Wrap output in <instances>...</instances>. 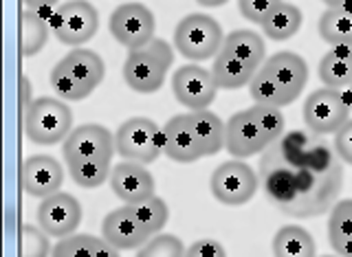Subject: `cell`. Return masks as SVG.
I'll use <instances>...</instances> for the list:
<instances>
[{"instance_id":"cell-39","label":"cell","mask_w":352,"mask_h":257,"mask_svg":"<svg viewBox=\"0 0 352 257\" xmlns=\"http://www.w3.org/2000/svg\"><path fill=\"white\" fill-rule=\"evenodd\" d=\"M51 257H73V255L69 253V249H66L64 244H62V240H60V242L53 247V251H51Z\"/></svg>"},{"instance_id":"cell-26","label":"cell","mask_w":352,"mask_h":257,"mask_svg":"<svg viewBox=\"0 0 352 257\" xmlns=\"http://www.w3.org/2000/svg\"><path fill=\"white\" fill-rule=\"evenodd\" d=\"M302 22H304V16L300 7H295L291 3H282L260 27L269 40L284 42V40H291L295 33L302 29Z\"/></svg>"},{"instance_id":"cell-18","label":"cell","mask_w":352,"mask_h":257,"mask_svg":"<svg viewBox=\"0 0 352 257\" xmlns=\"http://www.w3.org/2000/svg\"><path fill=\"white\" fill-rule=\"evenodd\" d=\"M110 187L119 200H124V205H132L154 196V176L146 170V165L121 161L110 172Z\"/></svg>"},{"instance_id":"cell-14","label":"cell","mask_w":352,"mask_h":257,"mask_svg":"<svg viewBox=\"0 0 352 257\" xmlns=\"http://www.w3.org/2000/svg\"><path fill=\"white\" fill-rule=\"evenodd\" d=\"M218 91L220 88L212 71H207L198 64H185L181 69H176V73L172 75V93L176 102L190 108V113H194V110H207L214 104Z\"/></svg>"},{"instance_id":"cell-25","label":"cell","mask_w":352,"mask_h":257,"mask_svg":"<svg viewBox=\"0 0 352 257\" xmlns=\"http://www.w3.org/2000/svg\"><path fill=\"white\" fill-rule=\"evenodd\" d=\"M256 73H258L256 69L229 58L225 53H218L212 64V75L218 88H223V91H238V88L249 86Z\"/></svg>"},{"instance_id":"cell-30","label":"cell","mask_w":352,"mask_h":257,"mask_svg":"<svg viewBox=\"0 0 352 257\" xmlns=\"http://www.w3.org/2000/svg\"><path fill=\"white\" fill-rule=\"evenodd\" d=\"M71 178L82 189H97L110 181V161H77L69 165Z\"/></svg>"},{"instance_id":"cell-6","label":"cell","mask_w":352,"mask_h":257,"mask_svg":"<svg viewBox=\"0 0 352 257\" xmlns=\"http://www.w3.org/2000/svg\"><path fill=\"white\" fill-rule=\"evenodd\" d=\"M223 27L209 14L185 16L174 29V47L183 58L203 62L212 60L223 49Z\"/></svg>"},{"instance_id":"cell-12","label":"cell","mask_w":352,"mask_h":257,"mask_svg":"<svg viewBox=\"0 0 352 257\" xmlns=\"http://www.w3.org/2000/svg\"><path fill=\"white\" fill-rule=\"evenodd\" d=\"M108 29L121 47H126L128 51H137L148 47L154 40L157 18H154V14L146 5L124 3L113 11Z\"/></svg>"},{"instance_id":"cell-16","label":"cell","mask_w":352,"mask_h":257,"mask_svg":"<svg viewBox=\"0 0 352 257\" xmlns=\"http://www.w3.org/2000/svg\"><path fill=\"white\" fill-rule=\"evenodd\" d=\"M64 183L62 165L49 154H36L22 163V189L31 196L44 200L60 192Z\"/></svg>"},{"instance_id":"cell-24","label":"cell","mask_w":352,"mask_h":257,"mask_svg":"<svg viewBox=\"0 0 352 257\" xmlns=\"http://www.w3.org/2000/svg\"><path fill=\"white\" fill-rule=\"evenodd\" d=\"M273 257H317L315 238L300 225H286L273 236Z\"/></svg>"},{"instance_id":"cell-27","label":"cell","mask_w":352,"mask_h":257,"mask_svg":"<svg viewBox=\"0 0 352 257\" xmlns=\"http://www.w3.org/2000/svg\"><path fill=\"white\" fill-rule=\"evenodd\" d=\"M319 36L330 47H352V14L344 9H326L319 18Z\"/></svg>"},{"instance_id":"cell-36","label":"cell","mask_w":352,"mask_h":257,"mask_svg":"<svg viewBox=\"0 0 352 257\" xmlns=\"http://www.w3.org/2000/svg\"><path fill=\"white\" fill-rule=\"evenodd\" d=\"M93 257H121V253H119L117 247H113V244L106 242L104 238H97V236H95Z\"/></svg>"},{"instance_id":"cell-38","label":"cell","mask_w":352,"mask_h":257,"mask_svg":"<svg viewBox=\"0 0 352 257\" xmlns=\"http://www.w3.org/2000/svg\"><path fill=\"white\" fill-rule=\"evenodd\" d=\"M60 0H25V5L31 11H49L53 7H58Z\"/></svg>"},{"instance_id":"cell-33","label":"cell","mask_w":352,"mask_h":257,"mask_svg":"<svg viewBox=\"0 0 352 257\" xmlns=\"http://www.w3.org/2000/svg\"><path fill=\"white\" fill-rule=\"evenodd\" d=\"M282 3L284 0H238V9L242 18L256 22V25H262Z\"/></svg>"},{"instance_id":"cell-32","label":"cell","mask_w":352,"mask_h":257,"mask_svg":"<svg viewBox=\"0 0 352 257\" xmlns=\"http://www.w3.org/2000/svg\"><path fill=\"white\" fill-rule=\"evenodd\" d=\"M185 247L176 236H154L139 249L137 257H185Z\"/></svg>"},{"instance_id":"cell-35","label":"cell","mask_w":352,"mask_h":257,"mask_svg":"<svg viewBox=\"0 0 352 257\" xmlns=\"http://www.w3.org/2000/svg\"><path fill=\"white\" fill-rule=\"evenodd\" d=\"M333 148H335V152L341 161H344L346 165H352V117L335 132Z\"/></svg>"},{"instance_id":"cell-42","label":"cell","mask_w":352,"mask_h":257,"mask_svg":"<svg viewBox=\"0 0 352 257\" xmlns=\"http://www.w3.org/2000/svg\"><path fill=\"white\" fill-rule=\"evenodd\" d=\"M346 93V99H348V102H350V106H352V86L348 88V91H344Z\"/></svg>"},{"instance_id":"cell-41","label":"cell","mask_w":352,"mask_h":257,"mask_svg":"<svg viewBox=\"0 0 352 257\" xmlns=\"http://www.w3.org/2000/svg\"><path fill=\"white\" fill-rule=\"evenodd\" d=\"M322 3H324L328 9H335V7H339V5H344L346 0H322Z\"/></svg>"},{"instance_id":"cell-22","label":"cell","mask_w":352,"mask_h":257,"mask_svg":"<svg viewBox=\"0 0 352 257\" xmlns=\"http://www.w3.org/2000/svg\"><path fill=\"white\" fill-rule=\"evenodd\" d=\"M328 244L337 257H352V198L337 200L330 209Z\"/></svg>"},{"instance_id":"cell-21","label":"cell","mask_w":352,"mask_h":257,"mask_svg":"<svg viewBox=\"0 0 352 257\" xmlns=\"http://www.w3.org/2000/svg\"><path fill=\"white\" fill-rule=\"evenodd\" d=\"M190 115V124L196 134V141L201 145L203 156H216L225 150V124L212 110H194Z\"/></svg>"},{"instance_id":"cell-13","label":"cell","mask_w":352,"mask_h":257,"mask_svg":"<svg viewBox=\"0 0 352 257\" xmlns=\"http://www.w3.org/2000/svg\"><path fill=\"white\" fill-rule=\"evenodd\" d=\"M115 137L99 124H84L62 141V156L66 165L77 161H113Z\"/></svg>"},{"instance_id":"cell-2","label":"cell","mask_w":352,"mask_h":257,"mask_svg":"<svg viewBox=\"0 0 352 257\" xmlns=\"http://www.w3.org/2000/svg\"><path fill=\"white\" fill-rule=\"evenodd\" d=\"M308 84V64L293 51H278L264 60L249 84V95L256 104L284 108L304 93Z\"/></svg>"},{"instance_id":"cell-20","label":"cell","mask_w":352,"mask_h":257,"mask_svg":"<svg viewBox=\"0 0 352 257\" xmlns=\"http://www.w3.org/2000/svg\"><path fill=\"white\" fill-rule=\"evenodd\" d=\"M220 53H225V55H229V58L247 64L256 71L264 64V60H267V47H264L262 36H258V33L251 31V29L231 31L225 38Z\"/></svg>"},{"instance_id":"cell-8","label":"cell","mask_w":352,"mask_h":257,"mask_svg":"<svg viewBox=\"0 0 352 257\" xmlns=\"http://www.w3.org/2000/svg\"><path fill=\"white\" fill-rule=\"evenodd\" d=\"M352 106L339 88H317L306 97L302 117L306 128L315 134H335L350 119Z\"/></svg>"},{"instance_id":"cell-11","label":"cell","mask_w":352,"mask_h":257,"mask_svg":"<svg viewBox=\"0 0 352 257\" xmlns=\"http://www.w3.org/2000/svg\"><path fill=\"white\" fill-rule=\"evenodd\" d=\"M260 185V176L251 170V165L242 161H227L218 165L212 178H209V189L212 196L220 205L240 207L247 205L256 196Z\"/></svg>"},{"instance_id":"cell-17","label":"cell","mask_w":352,"mask_h":257,"mask_svg":"<svg viewBox=\"0 0 352 257\" xmlns=\"http://www.w3.org/2000/svg\"><path fill=\"white\" fill-rule=\"evenodd\" d=\"M102 238L110 242L119 251H139L143 244L150 242V233L141 227L128 205L119 207L104 218L102 222Z\"/></svg>"},{"instance_id":"cell-23","label":"cell","mask_w":352,"mask_h":257,"mask_svg":"<svg viewBox=\"0 0 352 257\" xmlns=\"http://www.w3.org/2000/svg\"><path fill=\"white\" fill-rule=\"evenodd\" d=\"M319 80L328 88H350L352 86V47H330V51L319 60Z\"/></svg>"},{"instance_id":"cell-19","label":"cell","mask_w":352,"mask_h":257,"mask_svg":"<svg viewBox=\"0 0 352 257\" xmlns=\"http://www.w3.org/2000/svg\"><path fill=\"white\" fill-rule=\"evenodd\" d=\"M163 154L176 163H194L203 159V150L196 141L190 115H174L163 126Z\"/></svg>"},{"instance_id":"cell-9","label":"cell","mask_w":352,"mask_h":257,"mask_svg":"<svg viewBox=\"0 0 352 257\" xmlns=\"http://www.w3.org/2000/svg\"><path fill=\"white\" fill-rule=\"evenodd\" d=\"M49 25L60 44L80 49V44L93 40L97 33L99 14L88 0H69V3L55 7Z\"/></svg>"},{"instance_id":"cell-15","label":"cell","mask_w":352,"mask_h":257,"mask_svg":"<svg viewBox=\"0 0 352 257\" xmlns=\"http://www.w3.org/2000/svg\"><path fill=\"white\" fill-rule=\"evenodd\" d=\"M82 222V205L71 194L58 192L44 198L38 207V225L53 238H69Z\"/></svg>"},{"instance_id":"cell-43","label":"cell","mask_w":352,"mask_h":257,"mask_svg":"<svg viewBox=\"0 0 352 257\" xmlns=\"http://www.w3.org/2000/svg\"><path fill=\"white\" fill-rule=\"evenodd\" d=\"M322 257H337V255H322Z\"/></svg>"},{"instance_id":"cell-5","label":"cell","mask_w":352,"mask_h":257,"mask_svg":"<svg viewBox=\"0 0 352 257\" xmlns=\"http://www.w3.org/2000/svg\"><path fill=\"white\" fill-rule=\"evenodd\" d=\"M73 132V113L66 102L38 97L25 110V134L36 145H55Z\"/></svg>"},{"instance_id":"cell-40","label":"cell","mask_w":352,"mask_h":257,"mask_svg":"<svg viewBox=\"0 0 352 257\" xmlns=\"http://www.w3.org/2000/svg\"><path fill=\"white\" fill-rule=\"evenodd\" d=\"M196 3L201 7H223L229 3V0H196Z\"/></svg>"},{"instance_id":"cell-4","label":"cell","mask_w":352,"mask_h":257,"mask_svg":"<svg viewBox=\"0 0 352 257\" xmlns=\"http://www.w3.org/2000/svg\"><path fill=\"white\" fill-rule=\"evenodd\" d=\"M174 64V49L163 38H154L148 47L128 51L124 62V82L130 91L139 95H152L163 86L168 71Z\"/></svg>"},{"instance_id":"cell-7","label":"cell","mask_w":352,"mask_h":257,"mask_svg":"<svg viewBox=\"0 0 352 257\" xmlns=\"http://www.w3.org/2000/svg\"><path fill=\"white\" fill-rule=\"evenodd\" d=\"M115 150L121 161L150 165L163 154V128L148 117H132L117 128Z\"/></svg>"},{"instance_id":"cell-29","label":"cell","mask_w":352,"mask_h":257,"mask_svg":"<svg viewBox=\"0 0 352 257\" xmlns=\"http://www.w3.org/2000/svg\"><path fill=\"white\" fill-rule=\"evenodd\" d=\"M128 207L132 209V214H135V218L141 222V227L146 229L150 236H157V233L163 231V227L168 225L170 209L165 205V200L157 194L146 200H139V203H132Z\"/></svg>"},{"instance_id":"cell-34","label":"cell","mask_w":352,"mask_h":257,"mask_svg":"<svg viewBox=\"0 0 352 257\" xmlns=\"http://www.w3.org/2000/svg\"><path fill=\"white\" fill-rule=\"evenodd\" d=\"M185 257H227L225 247L214 238H201L190 244L185 251Z\"/></svg>"},{"instance_id":"cell-1","label":"cell","mask_w":352,"mask_h":257,"mask_svg":"<svg viewBox=\"0 0 352 257\" xmlns=\"http://www.w3.org/2000/svg\"><path fill=\"white\" fill-rule=\"evenodd\" d=\"M344 161L311 130L286 132L264 150L260 183L269 203L293 218L322 216L335 207L344 187Z\"/></svg>"},{"instance_id":"cell-28","label":"cell","mask_w":352,"mask_h":257,"mask_svg":"<svg viewBox=\"0 0 352 257\" xmlns=\"http://www.w3.org/2000/svg\"><path fill=\"white\" fill-rule=\"evenodd\" d=\"M49 33H51L49 18L38 14V11L27 9L22 14V55L25 58L38 55L44 49V44L49 42Z\"/></svg>"},{"instance_id":"cell-31","label":"cell","mask_w":352,"mask_h":257,"mask_svg":"<svg viewBox=\"0 0 352 257\" xmlns=\"http://www.w3.org/2000/svg\"><path fill=\"white\" fill-rule=\"evenodd\" d=\"M49 233L42 227H22V257H51Z\"/></svg>"},{"instance_id":"cell-10","label":"cell","mask_w":352,"mask_h":257,"mask_svg":"<svg viewBox=\"0 0 352 257\" xmlns=\"http://www.w3.org/2000/svg\"><path fill=\"white\" fill-rule=\"evenodd\" d=\"M273 143V137L262 126L256 106L234 113L225 124V150L236 159L256 156Z\"/></svg>"},{"instance_id":"cell-3","label":"cell","mask_w":352,"mask_h":257,"mask_svg":"<svg viewBox=\"0 0 352 257\" xmlns=\"http://www.w3.org/2000/svg\"><path fill=\"white\" fill-rule=\"evenodd\" d=\"M106 64L91 49H73L53 66L49 84L64 102H82L104 82Z\"/></svg>"},{"instance_id":"cell-37","label":"cell","mask_w":352,"mask_h":257,"mask_svg":"<svg viewBox=\"0 0 352 257\" xmlns=\"http://www.w3.org/2000/svg\"><path fill=\"white\" fill-rule=\"evenodd\" d=\"M36 99H33V91H31V80L27 75H22V110H27Z\"/></svg>"}]
</instances>
